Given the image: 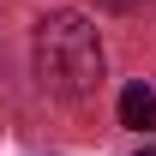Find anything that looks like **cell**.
<instances>
[{"instance_id": "3", "label": "cell", "mask_w": 156, "mask_h": 156, "mask_svg": "<svg viewBox=\"0 0 156 156\" xmlns=\"http://www.w3.org/2000/svg\"><path fill=\"white\" fill-rule=\"evenodd\" d=\"M108 6H132V0H108Z\"/></svg>"}, {"instance_id": "1", "label": "cell", "mask_w": 156, "mask_h": 156, "mask_svg": "<svg viewBox=\"0 0 156 156\" xmlns=\"http://www.w3.org/2000/svg\"><path fill=\"white\" fill-rule=\"evenodd\" d=\"M30 54H36L42 90H54V96H90L102 84V42L84 12H48L36 24Z\"/></svg>"}, {"instance_id": "2", "label": "cell", "mask_w": 156, "mask_h": 156, "mask_svg": "<svg viewBox=\"0 0 156 156\" xmlns=\"http://www.w3.org/2000/svg\"><path fill=\"white\" fill-rule=\"evenodd\" d=\"M120 126L156 132V90L150 84H126V90H120Z\"/></svg>"}, {"instance_id": "4", "label": "cell", "mask_w": 156, "mask_h": 156, "mask_svg": "<svg viewBox=\"0 0 156 156\" xmlns=\"http://www.w3.org/2000/svg\"><path fill=\"white\" fill-rule=\"evenodd\" d=\"M138 156H156V150H138Z\"/></svg>"}]
</instances>
